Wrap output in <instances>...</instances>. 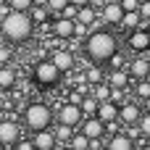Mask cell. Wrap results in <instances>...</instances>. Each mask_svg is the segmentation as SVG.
I'll return each mask as SVG.
<instances>
[{
    "mask_svg": "<svg viewBox=\"0 0 150 150\" xmlns=\"http://www.w3.org/2000/svg\"><path fill=\"white\" fill-rule=\"evenodd\" d=\"M0 34L8 45H24L34 34V21L29 11H5L0 16Z\"/></svg>",
    "mask_w": 150,
    "mask_h": 150,
    "instance_id": "6da1fadb",
    "label": "cell"
},
{
    "mask_svg": "<svg viewBox=\"0 0 150 150\" xmlns=\"http://www.w3.org/2000/svg\"><path fill=\"white\" fill-rule=\"evenodd\" d=\"M82 47H84L87 61L105 66L108 58L119 50V42H116L113 32H108V26H105V29H92V32L84 37V45H82Z\"/></svg>",
    "mask_w": 150,
    "mask_h": 150,
    "instance_id": "7a4b0ae2",
    "label": "cell"
},
{
    "mask_svg": "<svg viewBox=\"0 0 150 150\" xmlns=\"http://www.w3.org/2000/svg\"><path fill=\"white\" fill-rule=\"evenodd\" d=\"M55 124V111L45 103H29L24 108V127L29 132H42V129H53Z\"/></svg>",
    "mask_w": 150,
    "mask_h": 150,
    "instance_id": "3957f363",
    "label": "cell"
},
{
    "mask_svg": "<svg viewBox=\"0 0 150 150\" xmlns=\"http://www.w3.org/2000/svg\"><path fill=\"white\" fill-rule=\"evenodd\" d=\"M61 76H63V71H61L53 61H37V63H34V82H37L42 90L55 87V84L61 82Z\"/></svg>",
    "mask_w": 150,
    "mask_h": 150,
    "instance_id": "277c9868",
    "label": "cell"
},
{
    "mask_svg": "<svg viewBox=\"0 0 150 150\" xmlns=\"http://www.w3.org/2000/svg\"><path fill=\"white\" fill-rule=\"evenodd\" d=\"M127 45H129V50L137 53V55L150 53V32L145 26H137V29L127 32Z\"/></svg>",
    "mask_w": 150,
    "mask_h": 150,
    "instance_id": "5b68a950",
    "label": "cell"
},
{
    "mask_svg": "<svg viewBox=\"0 0 150 150\" xmlns=\"http://www.w3.org/2000/svg\"><path fill=\"white\" fill-rule=\"evenodd\" d=\"M124 8L119 0H103V8H100V16H103V24L105 26H121L124 21Z\"/></svg>",
    "mask_w": 150,
    "mask_h": 150,
    "instance_id": "8992f818",
    "label": "cell"
},
{
    "mask_svg": "<svg viewBox=\"0 0 150 150\" xmlns=\"http://www.w3.org/2000/svg\"><path fill=\"white\" fill-rule=\"evenodd\" d=\"M82 119H84V113H82V105H76V103H63L61 105V111L55 113V121H61V124H69V127H76L79 129V124H82Z\"/></svg>",
    "mask_w": 150,
    "mask_h": 150,
    "instance_id": "52a82bcc",
    "label": "cell"
},
{
    "mask_svg": "<svg viewBox=\"0 0 150 150\" xmlns=\"http://www.w3.org/2000/svg\"><path fill=\"white\" fill-rule=\"evenodd\" d=\"M18 137H21V124L16 119H0V145L13 148Z\"/></svg>",
    "mask_w": 150,
    "mask_h": 150,
    "instance_id": "ba28073f",
    "label": "cell"
},
{
    "mask_svg": "<svg viewBox=\"0 0 150 150\" xmlns=\"http://www.w3.org/2000/svg\"><path fill=\"white\" fill-rule=\"evenodd\" d=\"M105 82L113 87V92H124L129 87V82H132V74L127 69H108L105 71Z\"/></svg>",
    "mask_w": 150,
    "mask_h": 150,
    "instance_id": "9c48e42d",
    "label": "cell"
},
{
    "mask_svg": "<svg viewBox=\"0 0 150 150\" xmlns=\"http://www.w3.org/2000/svg\"><path fill=\"white\" fill-rule=\"evenodd\" d=\"M79 132H84L90 140H92V137H105V134H108V132H105V121H103L100 116H84L82 124H79Z\"/></svg>",
    "mask_w": 150,
    "mask_h": 150,
    "instance_id": "30bf717a",
    "label": "cell"
},
{
    "mask_svg": "<svg viewBox=\"0 0 150 150\" xmlns=\"http://www.w3.org/2000/svg\"><path fill=\"white\" fill-rule=\"evenodd\" d=\"M63 74H69L71 69H74V63H76V58H74V53L69 50V47H55L53 50V58H50Z\"/></svg>",
    "mask_w": 150,
    "mask_h": 150,
    "instance_id": "8fae6325",
    "label": "cell"
},
{
    "mask_svg": "<svg viewBox=\"0 0 150 150\" xmlns=\"http://www.w3.org/2000/svg\"><path fill=\"white\" fill-rule=\"evenodd\" d=\"M127 71L132 74V79H148L150 76V61L145 55H137L127 63Z\"/></svg>",
    "mask_w": 150,
    "mask_h": 150,
    "instance_id": "7c38bea8",
    "label": "cell"
},
{
    "mask_svg": "<svg viewBox=\"0 0 150 150\" xmlns=\"http://www.w3.org/2000/svg\"><path fill=\"white\" fill-rule=\"evenodd\" d=\"M32 140H34V150H53V148H58V140H55V132H53V129L32 132Z\"/></svg>",
    "mask_w": 150,
    "mask_h": 150,
    "instance_id": "4fadbf2b",
    "label": "cell"
},
{
    "mask_svg": "<svg viewBox=\"0 0 150 150\" xmlns=\"http://www.w3.org/2000/svg\"><path fill=\"white\" fill-rule=\"evenodd\" d=\"M74 21H76V18L58 16L55 24H53V34H55L58 40H71V37H74Z\"/></svg>",
    "mask_w": 150,
    "mask_h": 150,
    "instance_id": "5bb4252c",
    "label": "cell"
},
{
    "mask_svg": "<svg viewBox=\"0 0 150 150\" xmlns=\"http://www.w3.org/2000/svg\"><path fill=\"white\" fill-rule=\"evenodd\" d=\"M140 116H142V108H140L137 103H124V105H119V121H121L124 127H127V124H137Z\"/></svg>",
    "mask_w": 150,
    "mask_h": 150,
    "instance_id": "9a60e30c",
    "label": "cell"
},
{
    "mask_svg": "<svg viewBox=\"0 0 150 150\" xmlns=\"http://www.w3.org/2000/svg\"><path fill=\"white\" fill-rule=\"evenodd\" d=\"M105 148L108 150H132L134 148V140L127 132H116V134H108L105 137Z\"/></svg>",
    "mask_w": 150,
    "mask_h": 150,
    "instance_id": "2e32d148",
    "label": "cell"
},
{
    "mask_svg": "<svg viewBox=\"0 0 150 150\" xmlns=\"http://www.w3.org/2000/svg\"><path fill=\"white\" fill-rule=\"evenodd\" d=\"M95 116H100L105 124H108V121H119V105L113 103V98H111V100H100Z\"/></svg>",
    "mask_w": 150,
    "mask_h": 150,
    "instance_id": "e0dca14e",
    "label": "cell"
},
{
    "mask_svg": "<svg viewBox=\"0 0 150 150\" xmlns=\"http://www.w3.org/2000/svg\"><path fill=\"white\" fill-rule=\"evenodd\" d=\"M16 82H18V74H16V69H13V66H11V63L0 66V90H3V92H8V90H13V87H16Z\"/></svg>",
    "mask_w": 150,
    "mask_h": 150,
    "instance_id": "ac0fdd59",
    "label": "cell"
},
{
    "mask_svg": "<svg viewBox=\"0 0 150 150\" xmlns=\"http://www.w3.org/2000/svg\"><path fill=\"white\" fill-rule=\"evenodd\" d=\"M142 24H145V18L140 16V11H127V13H124V21H121L124 32H132V29H137V26H142Z\"/></svg>",
    "mask_w": 150,
    "mask_h": 150,
    "instance_id": "d6986e66",
    "label": "cell"
},
{
    "mask_svg": "<svg viewBox=\"0 0 150 150\" xmlns=\"http://www.w3.org/2000/svg\"><path fill=\"white\" fill-rule=\"evenodd\" d=\"M90 92H92L98 100H111V98H113V87H111L105 79H103V82H98V84H92V90H90Z\"/></svg>",
    "mask_w": 150,
    "mask_h": 150,
    "instance_id": "ffe728a7",
    "label": "cell"
},
{
    "mask_svg": "<svg viewBox=\"0 0 150 150\" xmlns=\"http://www.w3.org/2000/svg\"><path fill=\"white\" fill-rule=\"evenodd\" d=\"M53 132H55V140H58V145H61V142H66V145H69V140L74 137L76 127H69V124H61V121H58V127H55Z\"/></svg>",
    "mask_w": 150,
    "mask_h": 150,
    "instance_id": "44dd1931",
    "label": "cell"
},
{
    "mask_svg": "<svg viewBox=\"0 0 150 150\" xmlns=\"http://www.w3.org/2000/svg\"><path fill=\"white\" fill-rule=\"evenodd\" d=\"M79 105H82V113H84V116H95V113H98V105H100V100H98V98L90 92V95H84V100H82Z\"/></svg>",
    "mask_w": 150,
    "mask_h": 150,
    "instance_id": "7402d4cb",
    "label": "cell"
},
{
    "mask_svg": "<svg viewBox=\"0 0 150 150\" xmlns=\"http://www.w3.org/2000/svg\"><path fill=\"white\" fill-rule=\"evenodd\" d=\"M76 21H82V24H87L90 29H95V11H92V5H82L79 13H76Z\"/></svg>",
    "mask_w": 150,
    "mask_h": 150,
    "instance_id": "603a6c76",
    "label": "cell"
},
{
    "mask_svg": "<svg viewBox=\"0 0 150 150\" xmlns=\"http://www.w3.org/2000/svg\"><path fill=\"white\" fill-rule=\"evenodd\" d=\"M69 148L74 150H90V137L84 132H74V137L69 140Z\"/></svg>",
    "mask_w": 150,
    "mask_h": 150,
    "instance_id": "cb8c5ba5",
    "label": "cell"
},
{
    "mask_svg": "<svg viewBox=\"0 0 150 150\" xmlns=\"http://www.w3.org/2000/svg\"><path fill=\"white\" fill-rule=\"evenodd\" d=\"M29 16H32L34 24H45V21L50 18V8H47V5H34V8L29 11Z\"/></svg>",
    "mask_w": 150,
    "mask_h": 150,
    "instance_id": "d4e9b609",
    "label": "cell"
},
{
    "mask_svg": "<svg viewBox=\"0 0 150 150\" xmlns=\"http://www.w3.org/2000/svg\"><path fill=\"white\" fill-rule=\"evenodd\" d=\"M84 79H87V84H98V82L105 79V71L100 69V63H92V69L84 71Z\"/></svg>",
    "mask_w": 150,
    "mask_h": 150,
    "instance_id": "484cf974",
    "label": "cell"
},
{
    "mask_svg": "<svg viewBox=\"0 0 150 150\" xmlns=\"http://www.w3.org/2000/svg\"><path fill=\"white\" fill-rule=\"evenodd\" d=\"M134 95L142 98V100H150V76H148V79H137V84H134Z\"/></svg>",
    "mask_w": 150,
    "mask_h": 150,
    "instance_id": "4316f807",
    "label": "cell"
},
{
    "mask_svg": "<svg viewBox=\"0 0 150 150\" xmlns=\"http://www.w3.org/2000/svg\"><path fill=\"white\" fill-rule=\"evenodd\" d=\"M105 66H108V69H127V58H124V53H119V50H116V53L108 58V63H105Z\"/></svg>",
    "mask_w": 150,
    "mask_h": 150,
    "instance_id": "83f0119b",
    "label": "cell"
},
{
    "mask_svg": "<svg viewBox=\"0 0 150 150\" xmlns=\"http://www.w3.org/2000/svg\"><path fill=\"white\" fill-rule=\"evenodd\" d=\"M5 3H8V8H13V11H32L37 0H5Z\"/></svg>",
    "mask_w": 150,
    "mask_h": 150,
    "instance_id": "f1b7e54d",
    "label": "cell"
},
{
    "mask_svg": "<svg viewBox=\"0 0 150 150\" xmlns=\"http://www.w3.org/2000/svg\"><path fill=\"white\" fill-rule=\"evenodd\" d=\"M137 124H140V129H142V137L150 140V111H145V113L140 116V121H137Z\"/></svg>",
    "mask_w": 150,
    "mask_h": 150,
    "instance_id": "f546056e",
    "label": "cell"
},
{
    "mask_svg": "<svg viewBox=\"0 0 150 150\" xmlns=\"http://www.w3.org/2000/svg\"><path fill=\"white\" fill-rule=\"evenodd\" d=\"M45 5L50 8V13H58V16H61V11H63V8L69 5V0H47Z\"/></svg>",
    "mask_w": 150,
    "mask_h": 150,
    "instance_id": "4dcf8cb0",
    "label": "cell"
},
{
    "mask_svg": "<svg viewBox=\"0 0 150 150\" xmlns=\"http://www.w3.org/2000/svg\"><path fill=\"white\" fill-rule=\"evenodd\" d=\"M13 148L16 150H34V140H32V137H18Z\"/></svg>",
    "mask_w": 150,
    "mask_h": 150,
    "instance_id": "1f68e13d",
    "label": "cell"
},
{
    "mask_svg": "<svg viewBox=\"0 0 150 150\" xmlns=\"http://www.w3.org/2000/svg\"><path fill=\"white\" fill-rule=\"evenodd\" d=\"M11 61H13V50H11L8 45H5V47L0 45V66H5V63H11Z\"/></svg>",
    "mask_w": 150,
    "mask_h": 150,
    "instance_id": "d6a6232c",
    "label": "cell"
},
{
    "mask_svg": "<svg viewBox=\"0 0 150 150\" xmlns=\"http://www.w3.org/2000/svg\"><path fill=\"white\" fill-rule=\"evenodd\" d=\"M87 32H92L87 24H82V21H74V37H87Z\"/></svg>",
    "mask_w": 150,
    "mask_h": 150,
    "instance_id": "836d02e7",
    "label": "cell"
},
{
    "mask_svg": "<svg viewBox=\"0 0 150 150\" xmlns=\"http://www.w3.org/2000/svg\"><path fill=\"white\" fill-rule=\"evenodd\" d=\"M76 13H79V5H74V3H69V5L61 11V16H69V18H76Z\"/></svg>",
    "mask_w": 150,
    "mask_h": 150,
    "instance_id": "e575fe53",
    "label": "cell"
},
{
    "mask_svg": "<svg viewBox=\"0 0 150 150\" xmlns=\"http://www.w3.org/2000/svg\"><path fill=\"white\" fill-rule=\"evenodd\" d=\"M137 11H140V16L148 21L150 18V0H140V8H137Z\"/></svg>",
    "mask_w": 150,
    "mask_h": 150,
    "instance_id": "d590c367",
    "label": "cell"
},
{
    "mask_svg": "<svg viewBox=\"0 0 150 150\" xmlns=\"http://www.w3.org/2000/svg\"><path fill=\"white\" fill-rule=\"evenodd\" d=\"M119 3H121L124 11H137L140 8V0H119Z\"/></svg>",
    "mask_w": 150,
    "mask_h": 150,
    "instance_id": "8d00e7d4",
    "label": "cell"
},
{
    "mask_svg": "<svg viewBox=\"0 0 150 150\" xmlns=\"http://www.w3.org/2000/svg\"><path fill=\"white\" fill-rule=\"evenodd\" d=\"M69 3H74V5H79V8H82V5H92V0H69Z\"/></svg>",
    "mask_w": 150,
    "mask_h": 150,
    "instance_id": "74e56055",
    "label": "cell"
},
{
    "mask_svg": "<svg viewBox=\"0 0 150 150\" xmlns=\"http://www.w3.org/2000/svg\"><path fill=\"white\" fill-rule=\"evenodd\" d=\"M0 111H5V95H0Z\"/></svg>",
    "mask_w": 150,
    "mask_h": 150,
    "instance_id": "f35d334b",
    "label": "cell"
},
{
    "mask_svg": "<svg viewBox=\"0 0 150 150\" xmlns=\"http://www.w3.org/2000/svg\"><path fill=\"white\" fill-rule=\"evenodd\" d=\"M145 29H148V32H150V18H148V21H145Z\"/></svg>",
    "mask_w": 150,
    "mask_h": 150,
    "instance_id": "ab89813d",
    "label": "cell"
}]
</instances>
